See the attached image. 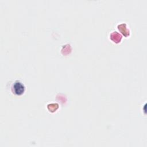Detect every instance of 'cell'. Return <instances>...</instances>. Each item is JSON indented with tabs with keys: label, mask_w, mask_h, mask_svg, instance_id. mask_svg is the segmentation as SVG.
<instances>
[{
	"label": "cell",
	"mask_w": 147,
	"mask_h": 147,
	"mask_svg": "<svg viewBox=\"0 0 147 147\" xmlns=\"http://www.w3.org/2000/svg\"><path fill=\"white\" fill-rule=\"evenodd\" d=\"M12 90L16 95H21L23 94L25 91V86L20 82L16 81L13 86Z\"/></svg>",
	"instance_id": "6da1fadb"
}]
</instances>
